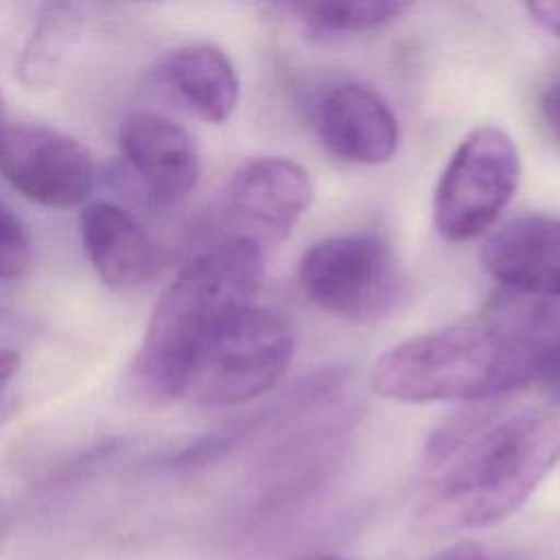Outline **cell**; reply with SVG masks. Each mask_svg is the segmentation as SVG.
Wrapping results in <instances>:
<instances>
[{"instance_id":"6da1fadb","label":"cell","mask_w":560,"mask_h":560,"mask_svg":"<svg viewBox=\"0 0 560 560\" xmlns=\"http://www.w3.org/2000/svg\"><path fill=\"white\" fill-rule=\"evenodd\" d=\"M560 343V308L547 298L501 293L479 313L409 337L372 365L376 394L400 402H481L536 383Z\"/></svg>"},{"instance_id":"7a4b0ae2","label":"cell","mask_w":560,"mask_h":560,"mask_svg":"<svg viewBox=\"0 0 560 560\" xmlns=\"http://www.w3.org/2000/svg\"><path fill=\"white\" fill-rule=\"evenodd\" d=\"M260 243L230 234L195 254L158 298L133 361L138 389L153 400L182 396L201 348L241 308L256 302Z\"/></svg>"},{"instance_id":"3957f363","label":"cell","mask_w":560,"mask_h":560,"mask_svg":"<svg viewBox=\"0 0 560 560\" xmlns=\"http://www.w3.org/2000/svg\"><path fill=\"white\" fill-rule=\"evenodd\" d=\"M560 457V416L529 409L486 422L433 466L420 514L438 529H477L503 521Z\"/></svg>"},{"instance_id":"277c9868","label":"cell","mask_w":560,"mask_h":560,"mask_svg":"<svg viewBox=\"0 0 560 560\" xmlns=\"http://www.w3.org/2000/svg\"><path fill=\"white\" fill-rule=\"evenodd\" d=\"M293 357L282 313L252 302L230 317L197 354L182 396L197 407H234L271 389Z\"/></svg>"},{"instance_id":"5b68a950","label":"cell","mask_w":560,"mask_h":560,"mask_svg":"<svg viewBox=\"0 0 560 560\" xmlns=\"http://www.w3.org/2000/svg\"><path fill=\"white\" fill-rule=\"evenodd\" d=\"M304 295L346 322H374L402 291L389 243L372 232L328 236L311 245L298 265Z\"/></svg>"},{"instance_id":"8992f818","label":"cell","mask_w":560,"mask_h":560,"mask_svg":"<svg viewBox=\"0 0 560 560\" xmlns=\"http://www.w3.org/2000/svg\"><path fill=\"white\" fill-rule=\"evenodd\" d=\"M518 151L494 125L464 136L444 166L433 195V223L448 241L483 234L505 210L518 186Z\"/></svg>"},{"instance_id":"52a82bcc","label":"cell","mask_w":560,"mask_h":560,"mask_svg":"<svg viewBox=\"0 0 560 560\" xmlns=\"http://www.w3.org/2000/svg\"><path fill=\"white\" fill-rule=\"evenodd\" d=\"M0 175L26 199L50 208L77 206L94 186L90 151L77 138L39 122L0 129Z\"/></svg>"},{"instance_id":"ba28073f","label":"cell","mask_w":560,"mask_h":560,"mask_svg":"<svg viewBox=\"0 0 560 560\" xmlns=\"http://www.w3.org/2000/svg\"><path fill=\"white\" fill-rule=\"evenodd\" d=\"M313 201L308 173L289 158L265 155L243 162L225 190L228 214L245 236L282 241Z\"/></svg>"},{"instance_id":"9c48e42d","label":"cell","mask_w":560,"mask_h":560,"mask_svg":"<svg viewBox=\"0 0 560 560\" xmlns=\"http://www.w3.org/2000/svg\"><path fill=\"white\" fill-rule=\"evenodd\" d=\"M313 127L322 147L354 164H383L398 149V122L389 105L370 88L337 83L313 107Z\"/></svg>"},{"instance_id":"30bf717a","label":"cell","mask_w":560,"mask_h":560,"mask_svg":"<svg viewBox=\"0 0 560 560\" xmlns=\"http://www.w3.org/2000/svg\"><path fill=\"white\" fill-rule=\"evenodd\" d=\"M118 144L155 203H175L195 188L199 158L177 122L153 112H133L120 122Z\"/></svg>"},{"instance_id":"8fae6325","label":"cell","mask_w":560,"mask_h":560,"mask_svg":"<svg viewBox=\"0 0 560 560\" xmlns=\"http://www.w3.org/2000/svg\"><path fill=\"white\" fill-rule=\"evenodd\" d=\"M481 262L508 291L560 298V217L527 214L505 223L483 243Z\"/></svg>"},{"instance_id":"7c38bea8","label":"cell","mask_w":560,"mask_h":560,"mask_svg":"<svg viewBox=\"0 0 560 560\" xmlns=\"http://www.w3.org/2000/svg\"><path fill=\"white\" fill-rule=\"evenodd\" d=\"M85 256L112 291L144 287L160 269L162 254L149 232L125 208L112 201H92L79 214Z\"/></svg>"},{"instance_id":"4fadbf2b","label":"cell","mask_w":560,"mask_h":560,"mask_svg":"<svg viewBox=\"0 0 560 560\" xmlns=\"http://www.w3.org/2000/svg\"><path fill=\"white\" fill-rule=\"evenodd\" d=\"M164 77L177 98L206 122L228 120L238 103L236 70L214 44L175 48L164 61Z\"/></svg>"},{"instance_id":"5bb4252c","label":"cell","mask_w":560,"mask_h":560,"mask_svg":"<svg viewBox=\"0 0 560 560\" xmlns=\"http://www.w3.org/2000/svg\"><path fill=\"white\" fill-rule=\"evenodd\" d=\"M85 20V0H44L15 63L18 81L28 90L50 88L81 39Z\"/></svg>"},{"instance_id":"9a60e30c","label":"cell","mask_w":560,"mask_h":560,"mask_svg":"<svg viewBox=\"0 0 560 560\" xmlns=\"http://www.w3.org/2000/svg\"><path fill=\"white\" fill-rule=\"evenodd\" d=\"M416 0H295L306 24L328 33H361L402 15Z\"/></svg>"},{"instance_id":"2e32d148","label":"cell","mask_w":560,"mask_h":560,"mask_svg":"<svg viewBox=\"0 0 560 560\" xmlns=\"http://www.w3.org/2000/svg\"><path fill=\"white\" fill-rule=\"evenodd\" d=\"M31 265V241L24 225L0 208V280L22 276Z\"/></svg>"},{"instance_id":"e0dca14e","label":"cell","mask_w":560,"mask_h":560,"mask_svg":"<svg viewBox=\"0 0 560 560\" xmlns=\"http://www.w3.org/2000/svg\"><path fill=\"white\" fill-rule=\"evenodd\" d=\"M536 383L560 402V343H553L540 359Z\"/></svg>"},{"instance_id":"ac0fdd59","label":"cell","mask_w":560,"mask_h":560,"mask_svg":"<svg viewBox=\"0 0 560 560\" xmlns=\"http://www.w3.org/2000/svg\"><path fill=\"white\" fill-rule=\"evenodd\" d=\"M540 116L549 133L560 142V77H556L540 92Z\"/></svg>"},{"instance_id":"d6986e66","label":"cell","mask_w":560,"mask_h":560,"mask_svg":"<svg viewBox=\"0 0 560 560\" xmlns=\"http://www.w3.org/2000/svg\"><path fill=\"white\" fill-rule=\"evenodd\" d=\"M529 15L560 37V0H521Z\"/></svg>"},{"instance_id":"ffe728a7","label":"cell","mask_w":560,"mask_h":560,"mask_svg":"<svg viewBox=\"0 0 560 560\" xmlns=\"http://www.w3.org/2000/svg\"><path fill=\"white\" fill-rule=\"evenodd\" d=\"M429 560H490V558L483 551V547H479L477 542H459L435 553Z\"/></svg>"},{"instance_id":"44dd1931","label":"cell","mask_w":560,"mask_h":560,"mask_svg":"<svg viewBox=\"0 0 560 560\" xmlns=\"http://www.w3.org/2000/svg\"><path fill=\"white\" fill-rule=\"evenodd\" d=\"M20 352L13 348H0V400L9 387V383L15 378L20 370Z\"/></svg>"},{"instance_id":"7402d4cb","label":"cell","mask_w":560,"mask_h":560,"mask_svg":"<svg viewBox=\"0 0 560 560\" xmlns=\"http://www.w3.org/2000/svg\"><path fill=\"white\" fill-rule=\"evenodd\" d=\"M9 324H11V315H9L7 308L0 306V328H4V326H9Z\"/></svg>"},{"instance_id":"603a6c76","label":"cell","mask_w":560,"mask_h":560,"mask_svg":"<svg viewBox=\"0 0 560 560\" xmlns=\"http://www.w3.org/2000/svg\"><path fill=\"white\" fill-rule=\"evenodd\" d=\"M302 560H346V558H337V556H308Z\"/></svg>"},{"instance_id":"cb8c5ba5","label":"cell","mask_w":560,"mask_h":560,"mask_svg":"<svg viewBox=\"0 0 560 560\" xmlns=\"http://www.w3.org/2000/svg\"><path fill=\"white\" fill-rule=\"evenodd\" d=\"M7 125V116H4V101H2V94H0V129Z\"/></svg>"},{"instance_id":"d4e9b609","label":"cell","mask_w":560,"mask_h":560,"mask_svg":"<svg viewBox=\"0 0 560 560\" xmlns=\"http://www.w3.org/2000/svg\"><path fill=\"white\" fill-rule=\"evenodd\" d=\"M2 525H4V508L0 503V532H2Z\"/></svg>"}]
</instances>
